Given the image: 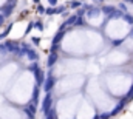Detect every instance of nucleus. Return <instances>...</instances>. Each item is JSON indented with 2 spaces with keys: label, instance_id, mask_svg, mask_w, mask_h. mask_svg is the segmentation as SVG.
<instances>
[{
  "label": "nucleus",
  "instance_id": "nucleus-1",
  "mask_svg": "<svg viewBox=\"0 0 133 119\" xmlns=\"http://www.w3.org/2000/svg\"><path fill=\"white\" fill-rule=\"evenodd\" d=\"M53 102H54V97H53V93L51 91H46V96L43 97V102H42V113H48L50 108H53Z\"/></svg>",
  "mask_w": 133,
  "mask_h": 119
},
{
  "label": "nucleus",
  "instance_id": "nucleus-2",
  "mask_svg": "<svg viewBox=\"0 0 133 119\" xmlns=\"http://www.w3.org/2000/svg\"><path fill=\"white\" fill-rule=\"evenodd\" d=\"M54 85H56V79H54L53 73H51V71H48V76L45 77V82H43V85H42V87H43L45 91H53Z\"/></svg>",
  "mask_w": 133,
  "mask_h": 119
},
{
  "label": "nucleus",
  "instance_id": "nucleus-3",
  "mask_svg": "<svg viewBox=\"0 0 133 119\" xmlns=\"http://www.w3.org/2000/svg\"><path fill=\"white\" fill-rule=\"evenodd\" d=\"M5 48H6V53H11V54L17 56L19 48H20V43H17V42H14V40H6V42H5Z\"/></svg>",
  "mask_w": 133,
  "mask_h": 119
},
{
  "label": "nucleus",
  "instance_id": "nucleus-4",
  "mask_svg": "<svg viewBox=\"0 0 133 119\" xmlns=\"http://www.w3.org/2000/svg\"><path fill=\"white\" fill-rule=\"evenodd\" d=\"M23 113L28 116V118H36V113H37V105L36 104H33V102H30L28 105H25L23 107Z\"/></svg>",
  "mask_w": 133,
  "mask_h": 119
},
{
  "label": "nucleus",
  "instance_id": "nucleus-5",
  "mask_svg": "<svg viewBox=\"0 0 133 119\" xmlns=\"http://www.w3.org/2000/svg\"><path fill=\"white\" fill-rule=\"evenodd\" d=\"M34 76H36V85H43V82H45V74H43V71L39 68V70H36L34 71Z\"/></svg>",
  "mask_w": 133,
  "mask_h": 119
},
{
  "label": "nucleus",
  "instance_id": "nucleus-6",
  "mask_svg": "<svg viewBox=\"0 0 133 119\" xmlns=\"http://www.w3.org/2000/svg\"><path fill=\"white\" fill-rule=\"evenodd\" d=\"M125 104H127V101H125V99H122V101H121V102H119L115 108H113V111H110V116H116V115H119V113L124 110Z\"/></svg>",
  "mask_w": 133,
  "mask_h": 119
},
{
  "label": "nucleus",
  "instance_id": "nucleus-7",
  "mask_svg": "<svg viewBox=\"0 0 133 119\" xmlns=\"http://www.w3.org/2000/svg\"><path fill=\"white\" fill-rule=\"evenodd\" d=\"M59 59V54H57V51H50V56H48V60H46V65L51 68L56 62Z\"/></svg>",
  "mask_w": 133,
  "mask_h": 119
},
{
  "label": "nucleus",
  "instance_id": "nucleus-8",
  "mask_svg": "<svg viewBox=\"0 0 133 119\" xmlns=\"http://www.w3.org/2000/svg\"><path fill=\"white\" fill-rule=\"evenodd\" d=\"M25 57H28L31 62H34V60H39V53H37L34 48H31V47H30V48L26 50V56H25Z\"/></svg>",
  "mask_w": 133,
  "mask_h": 119
},
{
  "label": "nucleus",
  "instance_id": "nucleus-9",
  "mask_svg": "<svg viewBox=\"0 0 133 119\" xmlns=\"http://www.w3.org/2000/svg\"><path fill=\"white\" fill-rule=\"evenodd\" d=\"M39 94H40V85H36V88L33 90V97H31V102L33 104H39Z\"/></svg>",
  "mask_w": 133,
  "mask_h": 119
},
{
  "label": "nucleus",
  "instance_id": "nucleus-10",
  "mask_svg": "<svg viewBox=\"0 0 133 119\" xmlns=\"http://www.w3.org/2000/svg\"><path fill=\"white\" fill-rule=\"evenodd\" d=\"M101 12H102V9H98V8H90V9L87 11V14H88V17H90V19H93V17H98Z\"/></svg>",
  "mask_w": 133,
  "mask_h": 119
},
{
  "label": "nucleus",
  "instance_id": "nucleus-11",
  "mask_svg": "<svg viewBox=\"0 0 133 119\" xmlns=\"http://www.w3.org/2000/svg\"><path fill=\"white\" fill-rule=\"evenodd\" d=\"M116 11V8L115 6H102V12L107 16V17H111V14Z\"/></svg>",
  "mask_w": 133,
  "mask_h": 119
},
{
  "label": "nucleus",
  "instance_id": "nucleus-12",
  "mask_svg": "<svg viewBox=\"0 0 133 119\" xmlns=\"http://www.w3.org/2000/svg\"><path fill=\"white\" fill-rule=\"evenodd\" d=\"M76 19H77V14H73V16H68L65 20L66 27H73L74 23H76Z\"/></svg>",
  "mask_w": 133,
  "mask_h": 119
},
{
  "label": "nucleus",
  "instance_id": "nucleus-13",
  "mask_svg": "<svg viewBox=\"0 0 133 119\" xmlns=\"http://www.w3.org/2000/svg\"><path fill=\"white\" fill-rule=\"evenodd\" d=\"M43 116H45V118H48V119H56V118H57V115H56L54 108H50V110H48V113H45Z\"/></svg>",
  "mask_w": 133,
  "mask_h": 119
},
{
  "label": "nucleus",
  "instance_id": "nucleus-14",
  "mask_svg": "<svg viewBox=\"0 0 133 119\" xmlns=\"http://www.w3.org/2000/svg\"><path fill=\"white\" fill-rule=\"evenodd\" d=\"M45 14H46V16H54V14H56V6H48V8H45Z\"/></svg>",
  "mask_w": 133,
  "mask_h": 119
},
{
  "label": "nucleus",
  "instance_id": "nucleus-15",
  "mask_svg": "<svg viewBox=\"0 0 133 119\" xmlns=\"http://www.w3.org/2000/svg\"><path fill=\"white\" fill-rule=\"evenodd\" d=\"M39 68H40V67H39V63H37V60H34V62H31V63H30V65H28V70H30V71H36V70H39Z\"/></svg>",
  "mask_w": 133,
  "mask_h": 119
},
{
  "label": "nucleus",
  "instance_id": "nucleus-16",
  "mask_svg": "<svg viewBox=\"0 0 133 119\" xmlns=\"http://www.w3.org/2000/svg\"><path fill=\"white\" fill-rule=\"evenodd\" d=\"M124 99L127 101V102H130V101H133V85L130 87V90H129V93L124 96Z\"/></svg>",
  "mask_w": 133,
  "mask_h": 119
},
{
  "label": "nucleus",
  "instance_id": "nucleus-17",
  "mask_svg": "<svg viewBox=\"0 0 133 119\" xmlns=\"http://www.w3.org/2000/svg\"><path fill=\"white\" fill-rule=\"evenodd\" d=\"M11 28H12V23H11V25H8V27H6V30H5L3 32H2V34H0V39H6V36L9 34Z\"/></svg>",
  "mask_w": 133,
  "mask_h": 119
},
{
  "label": "nucleus",
  "instance_id": "nucleus-18",
  "mask_svg": "<svg viewBox=\"0 0 133 119\" xmlns=\"http://www.w3.org/2000/svg\"><path fill=\"white\" fill-rule=\"evenodd\" d=\"M122 19H124V20H125V22H127L129 25H132V27H133V17L130 16V14H125V12H124V16H122Z\"/></svg>",
  "mask_w": 133,
  "mask_h": 119
},
{
  "label": "nucleus",
  "instance_id": "nucleus-19",
  "mask_svg": "<svg viewBox=\"0 0 133 119\" xmlns=\"http://www.w3.org/2000/svg\"><path fill=\"white\" fill-rule=\"evenodd\" d=\"M34 28H37L39 31H43V30H45V27H43V22H42V20H37V22H34Z\"/></svg>",
  "mask_w": 133,
  "mask_h": 119
},
{
  "label": "nucleus",
  "instance_id": "nucleus-20",
  "mask_svg": "<svg viewBox=\"0 0 133 119\" xmlns=\"http://www.w3.org/2000/svg\"><path fill=\"white\" fill-rule=\"evenodd\" d=\"M36 12H37V14H45V8H43V5L37 3V6H36Z\"/></svg>",
  "mask_w": 133,
  "mask_h": 119
},
{
  "label": "nucleus",
  "instance_id": "nucleus-21",
  "mask_svg": "<svg viewBox=\"0 0 133 119\" xmlns=\"http://www.w3.org/2000/svg\"><path fill=\"white\" fill-rule=\"evenodd\" d=\"M68 6H70V8H79V6H82V3L77 2V0H74V2H70Z\"/></svg>",
  "mask_w": 133,
  "mask_h": 119
},
{
  "label": "nucleus",
  "instance_id": "nucleus-22",
  "mask_svg": "<svg viewBox=\"0 0 133 119\" xmlns=\"http://www.w3.org/2000/svg\"><path fill=\"white\" fill-rule=\"evenodd\" d=\"M76 27H84L85 23H84V19H82V16H77V19H76V23H74Z\"/></svg>",
  "mask_w": 133,
  "mask_h": 119
},
{
  "label": "nucleus",
  "instance_id": "nucleus-23",
  "mask_svg": "<svg viewBox=\"0 0 133 119\" xmlns=\"http://www.w3.org/2000/svg\"><path fill=\"white\" fill-rule=\"evenodd\" d=\"M34 28V22H31V23H28V27H26V30H25V36H28L30 32H31V30Z\"/></svg>",
  "mask_w": 133,
  "mask_h": 119
},
{
  "label": "nucleus",
  "instance_id": "nucleus-24",
  "mask_svg": "<svg viewBox=\"0 0 133 119\" xmlns=\"http://www.w3.org/2000/svg\"><path fill=\"white\" fill-rule=\"evenodd\" d=\"M85 12H87V9H85L84 6H81V8H79V11H77V16H84Z\"/></svg>",
  "mask_w": 133,
  "mask_h": 119
},
{
  "label": "nucleus",
  "instance_id": "nucleus-25",
  "mask_svg": "<svg viewBox=\"0 0 133 119\" xmlns=\"http://www.w3.org/2000/svg\"><path fill=\"white\" fill-rule=\"evenodd\" d=\"M96 118H99V119H105V118H110V113H102V115H96Z\"/></svg>",
  "mask_w": 133,
  "mask_h": 119
},
{
  "label": "nucleus",
  "instance_id": "nucleus-26",
  "mask_svg": "<svg viewBox=\"0 0 133 119\" xmlns=\"http://www.w3.org/2000/svg\"><path fill=\"white\" fill-rule=\"evenodd\" d=\"M40 40H42L40 37H33V40H31V42H33L34 45H39V43H40Z\"/></svg>",
  "mask_w": 133,
  "mask_h": 119
},
{
  "label": "nucleus",
  "instance_id": "nucleus-27",
  "mask_svg": "<svg viewBox=\"0 0 133 119\" xmlns=\"http://www.w3.org/2000/svg\"><path fill=\"white\" fill-rule=\"evenodd\" d=\"M48 5L50 6H56L57 5V0H48Z\"/></svg>",
  "mask_w": 133,
  "mask_h": 119
},
{
  "label": "nucleus",
  "instance_id": "nucleus-28",
  "mask_svg": "<svg viewBox=\"0 0 133 119\" xmlns=\"http://www.w3.org/2000/svg\"><path fill=\"white\" fill-rule=\"evenodd\" d=\"M5 19H6V17H5V16H3V14L0 12V27H2L3 23H5Z\"/></svg>",
  "mask_w": 133,
  "mask_h": 119
},
{
  "label": "nucleus",
  "instance_id": "nucleus-29",
  "mask_svg": "<svg viewBox=\"0 0 133 119\" xmlns=\"http://www.w3.org/2000/svg\"><path fill=\"white\" fill-rule=\"evenodd\" d=\"M119 9H122V11L125 12V9H127V6H125V3H121V5H119Z\"/></svg>",
  "mask_w": 133,
  "mask_h": 119
},
{
  "label": "nucleus",
  "instance_id": "nucleus-30",
  "mask_svg": "<svg viewBox=\"0 0 133 119\" xmlns=\"http://www.w3.org/2000/svg\"><path fill=\"white\" fill-rule=\"evenodd\" d=\"M121 43H122V40H115V42H113L115 47H118V45H121Z\"/></svg>",
  "mask_w": 133,
  "mask_h": 119
},
{
  "label": "nucleus",
  "instance_id": "nucleus-31",
  "mask_svg": "<svg viewBox=\"0 0 133 119\" xmlns=\"http://www.w3.org/2000/svg\"><path fill=\"white\" fill-rule=\"evenodd\" d=\"M129 37H130V39H133V28H132V31L129 32Z\"/></svg>",
  "mask_w": 133,
  "mask_h": 119
},
{
  "label": "nucleus",
  "instance_id": "nucleus-32",
  "mask_svg": "<svg viewBox=\"0 0 133 119\" xmlns=\"http://www.w3.org/2000/svg\"><path fill=\"white\" fill-rule=\"evenodd\" d=\"M124 2H125V3H132L133 5V0H124Z\"/></svg>",
  "mask_w": 133,
  "mask_h": 119
},
{
  "label": "nucleus",
  "instance_id": "nucleus-33",
  "mask_svg": "<svg viewBox=\"0 0 133 119\" xmlns=\"http://www.w3.org/2000/svg\"><path fill=\"white\" fill-rule=\"evenodd\" d=\"M34 3H36V5H37V3H40V0H33Z\"/></svg>",
  "mask_w": 133,
  "mask_h": 119
},
{
  "label": "nucleus",
  "instance_id": "nucleus-34",
  "mask_svg": "<svg viewBox=\"0 0 133 119\" xmlns=\"http://www.w3.org/2000/svg\"><path fill=\"white\" fill-rule=\"evenodd\" d=\"M93 2H104V0H93Z\"/></svg>",
  "mask_w": 133,
  "mask_h": 119
}]
</instances>
